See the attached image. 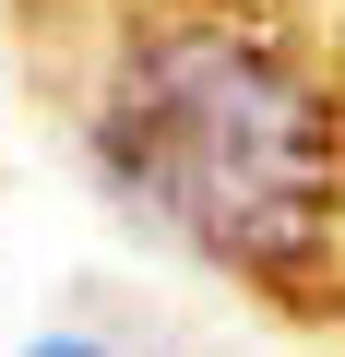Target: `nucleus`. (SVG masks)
Instances as JSON below:
<instances>
[{
    "mask_svg": "<svg viewBox=\"0 0 345 357\" xmlns=\"http://www.w3.org/2000/svg\"><path fill=\"white\" fill-rule=\"evenodd\" d=\"M84 143L119 191L250 286H321L345 238V72L286 0H155L119 24Z\"/></svg>",
    "mask_w": 345,
    "mask_h": 357,
    "instance_id": "nucleus-1",
    "label": "nucleus"
},
{
    "mask_svg": "<svg viewBox=\"0 0 345 357\" xmlns=\"http://www.w3.org/2000/svg\"><path fill=\"white\" fill-rule=\"evenodd\" d=\"M24 357H107V345H72V333H60V345H24Z\"/></svg>",
    "mask_w": 345,
    "mask_h": 357,
    "instance_id": "nucleus-2",
    "label": "nucleus"
}]
</instances>
